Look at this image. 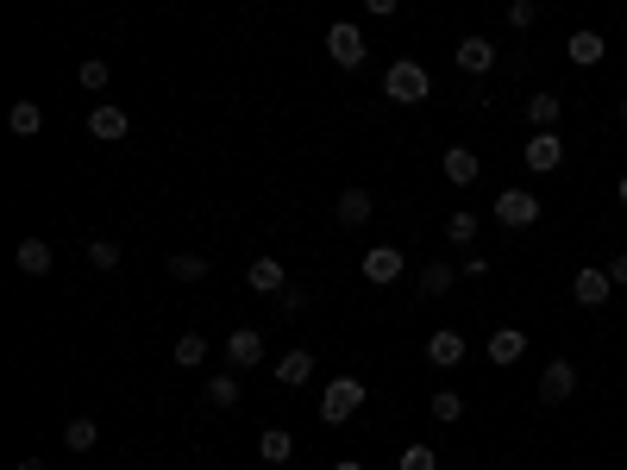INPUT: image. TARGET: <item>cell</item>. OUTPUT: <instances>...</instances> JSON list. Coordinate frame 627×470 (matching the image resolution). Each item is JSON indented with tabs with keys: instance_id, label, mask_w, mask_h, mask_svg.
<instances>
[{
	"instance_id": "1",
	"label": "cell",
	"mask_w": 627,
	"mask_h": 470,
	"mask_svg": "<svg viewBox=\"0 0 627 470\" xmlns=\"http://www.w3.org/2000/svg\"><path fill=\"white\" fill-rule=\"evenodd\" d=\"M383 94H389L396 107H421L427 94H433V76H427V69L414 63V57H402V63H389V76H383Z\"/></svg>"
},
{
	"instance_id": "2",
	"label": "cell",
	"mask_w": 627,
	"mask_h": 470,
	"mask_svg": "<svg viewBox=\"0 0 627 470\" xmlns=\"http://www.w3.org/2000/svg\"><path fill=\"white\" fill-rule=\"evenodd\" d=\"M358 408H364V383H358V376H333V383L320 389V420H327V427L352 420Z\"/></svg>"
},
{
	"instance_id": "3",
	"label": "cell",
	"mask_w": 627,
	"mask_h": 470,
	"mask_svg": "<svg viewBox=\"0 0 627 470\" xmlns=\"http://www.w3.org/2000/svg\"><path fill=\"white\" fill-rule=\"evenodd\" d=\"M496 220L502 226H533V220H540V195H533V188H502V195H496Z\"/></svg>"
},
{
	"instance_id": "4",
	"label": "cell",
	"mask_w": 627,
	"mask_h": 470,
	"mask_svg": "<svg viewBox=\"0 0 627 470\" xmlns=\"http://www.w3.org/2000/svg\"><path fill=\"white\" fill-rule=\"evenodd\" d=\"M327 57L339 63V69H364V32L358 26H345V19H339V26H327Z\"/></svg>"
},
{
	"instance_id": "5",
	"label": "cell",
	"mask_w": 627,
	"mask_h": 470,
	"mask_svg": "<svg viewBox=\"0 0 627 470\" xmlns=\"http://www.w3.org/2000/svg\"><path fill=\"white\" fill-rule=\"evenodd\" d=\"M571 395H577V364H571V358H552V364L540 370V402L559 408V402H571Z\"/></svg>"
},
{
	"instance_id": "6",
	"label": "cell",
	"mask_w": 627,
	"mask_h": 470,
	"mask_svg": "<svg viewBox=\"0 0 627 470\" xmlns=\"http://www.w3.org/2000/svg\"><path fill=\"white\" fill-rule=\"evenodd\" d=\"M521 157H527L533 176H552V170L565 163V138H559V132H533L527 145H521Z\"/></svg>"
},
{
	"instance_id": "7",
	"label": "cell",
	"mask_w": 627,
	"mask_h": 470,
	"mask_svg": "<svg viewBox=\"0 0 627 470\" xmlns=\"http://www.w3.org/2000/svg\"><path fill=\"white\" fill-rule=\"evenodd\" d=\"M609 295H615V276H609V270L584 264V270L571 276V301H577V308H602V301H609Z\"/></svg>"
},
{
	"instance_id": "8",
	"label": "cell",
	"mask_w": 627,
	"mask_h": 470,
	"mask_svg": "<svg viewBox=\"0 0 627 470\" xmlns=\"http://www.w3.org/2000/svg\"><path fill=\"white\" fill-rule=\"evenodd\" d=\"M402 251L396 245H370L364 251V282H377V289H389V282H402Z\"/></svg>"
},
{
	"instance_id": "9",
	"label": "cell",
	"mask_w": 627,
	"mask_h": 470,
	"mask_svg": "<svg viewBox=\"0 0 627 470\" xmlns=\"http://www.w3.org/2000/svg\"><path fill=\"white\" fill-rule=\"evenodd\" d=\"M226 358H232V370L264 364V333H258V326H232V333H226Z\"/></svg>"
},
{
	"instance_id": "10",
	"label": "cell",
	"mask_w": 627,
	"mask_h": 470,
	"mask_svg": "<svg viewBox=\"0 0 627 470\" xmlns=\"http://www.w3.org/2000/svg\"><path fill=\"white\" fill-rule=\"evenodd\" d=\"M527 120H533V132H559L565 101H559L552 88H533V94H527Z\"/></svg>"
},
{
	"instance_id": "11",
	"label": "cell",
	"mask_w": 627,
	"mask_h": 470,
	"mask_svg": "<svg viewBox=\"0 0 627 470\" xmlns=\"http://www.w3.org/2000/svg\"><path fill=\"white\" fill-rule=\"evenodd\" d=\"M477 170H483V163H477V151H471V145H452L446 157H439V176H446L452 188H471V182H477Z\"/></svg>"
},
{
	"instance_id": "12",
	"label": "cell",
	"mask_w": 627,
	"mask_h": 470,
	"mask_svg": "<svg viewBox=\"0 0 627 470\" xmlns=\"http://www.w3.org/2000/svg\"><path fill=\"white\" fill-rule=\"evenodd\" d=\"M458 69H464V76H490V69H496V44L490 38H458Z\"/></svg>"
},
{
	"instance_id": "13",
	"label": "cell",
	"mask_w": 627,
	"mask_h": 470,
	"mask_svg": "<svg viewBox=\"0 0 627 470\" xmlns=\"http://www.w3.org/2000/svg\"><path fill=\"white\" fill-rule=\"evenodd\" d=\"M565 57H571L577 69H596L602 57H609V38H602V32H590V26H584V32H571V38H565Z\"/></svg>"
},
{
	"instance_id": "14",
	"label": "cell",
	"mask_w": 627,
	"mask_h": 470,
	"mask_svg": "<svg viewBox=\"0 0 627 470\" xmlns=\"http://www.w3.org/2000/svg\"><path fill=\"white\" fill-rule=\"evenodd\" d=\"M427 364H433V370H458V364H464V333L439 326V333L427 339Z\"/></svg>"
},
{
	"instance_id": "15",
	"label": "cell",
	"mask_w": 627,
	"mask_h": 470,
	"mask_svg": "<svg viewBox=\"0 0 627 470\" xmlns=\"http://www.w3.org/2000/svg\"><path fill=\"white\" fill-rule=\"evenodd\" d=\"M527 358V333H521V326H502V333H490V364H521Z\"/></svg>"
},
{
	"instance_id": "16",
	"label": "cell",
	"mask_w": 627,
	"mask_h": 470,
	"mask_svg": "<svg viewBox=\"0 0 627 470\" xmlns=\"http://www.w3.org/2000/svg\"><path fill=\"white\" fill-rule=\"evenodd\" d=\"M276 383H283V389L314 383V351H283V358H276Z\"/></svg>"
},
{
	"instance_id": "17",
	"label": "cell",
	"mask_w": 627,
	"mask_h": 470,
	"mask_svg": "<svg viewBox=\"0 0 627 470\" xmlns=\"http://www.w3.org/2000/svg\"><path fill=\"white\" fill-rule=\"evenodd\" d=\"M245 282H251V289H258V295H270V301L289 289V276H283V264H276V257H258V264L245 270Z\"/></svg>"
},
{
	"instance_id": "18",
	"label": "cell",
	"mask_w": 627,
	"mask_h": 470,
	"mask_svg": "<svg viewBox=\"0 0 627 470\" xmlns=\"http://www.w3.org/2000/svg\"><path fill=\"white\" fill-rule=\"evenodd\" d=\"M13 264L26 270V276H44L57 264V251H51V239H19V251H13Z\"/></svg>"
},
{
	"instance_id": "19",
	"label": "cell",
	"mask_w": 627,
	"mask_h": 470,
	"mask_svg": "<svg viewBox=\"0 0 627 470\" xmlns=\"http://www.w3.org/2000/svg\"><path fill=\"white\" fill-rule=\"evenodd\" d=\"M88 138L120 145V138H126V113H120V107H95V113H88Z\"/></svg>"
},
{
	"instance_id": "20",
	"label": "cell",
	"mask_w": 627,
	"mask_h": 470,
	"mask_svg": "<svg viewBox=\"0 0 627 470\" xmlns=\"http://www.w3.org/2000/svg\"><path fill=\"white\" fill-rule=\"evenodd\" d=\"M370 220V188H339V226H364Z\"/></svg>"
},
{
	"instance_id": "21",
	"label": "cell",
	"mask_w": 627,
	"mask_h": 470,
	"mask_svg": "<svg viewBox=\"0 0 627 470\" xmlns=\"http://www.w3.org/2000/svg\"><path fill=\"white\" fill-rule=\"evenodd\" d=\"M239 376L232 370H220V376H207V408H239Z\"/></svg>"
},
{
	"instance_id": "22",
	"label": "cell",
	"mask_w": 627,
	"mask_h": 470,
	"mask_svg": "<svg viewBox=\"0 0 627 470\" xmlns=\"http://www.w3.org/2000/svg\"><path fill=\"white\" fill-rule=\"evenodd\" d=\"M63 445H69V452H95V445H101V427H95L88 414H76V420L63 427Z\"/></svg>"
},
{
	"instance_id": "23",
	"label": "cell",
	"mask_w": 627,
	"mask_h": 470,
	"mask_svg": "<svg viewBox=\"0 0 627 470\" xmlns=\"http://www.w3.org/2000/svg\"><path fill=\"white\" fill-rule=\"evenodd\" d=\"M258 458H264V464H289V458H295V439H289L283 427L258 433Z\"/></svg>"
},
{
	"instance_id": "24",
	"label": "cell",
	"mask_w": 627,
	"mask_h": 470,
	"mask_svg": "<svg viewBox=\"0 0 627 470\" xmlns=\"http://www.w3.org/2000/svg\"><path fill=\"white\" fill-rule=\"evenodd\" d=\"M7 126H13L19 138H38V126H44V107H38V101H13V113H7Z\"/></svg>"
},
{
	"instance_id": "25",
	"label": "cell",
	"mask_w": 627,
	"mask_h": 470,
	"mask_svg": "<svg viewBox=\"0 0 627 470\" xmlns=\"http://www.w3.org/2000/svg\"><path fill=\"white\" fill-rule=\"evenodd\" d=\"M433 420H439V427H458V420H464V395L458 389H433Z\"/></svg>"
},
{
	"instance_id": "26",
	"label": "cell",
	"mask_w": 627,
	"mask_h": 470,
	"mask_svg": "<svg viewBox=\"0 0 627 470\" xmlns=\"http://www.w3.org/2000/svg\"><path fill=\"white\" fill-rule=\"evenodd\" d=\"M170 358H176L182 370H201V364H207V339H201V333H182V339H176V351H170Z\"/></svg>"
},
{
	"instance_id": "27",
	"label": "cell",
	"mask_w": 627,
	"mask_h": 470,
	"mask_svg": "<svg viewBox=\"0 0 627 470\" xmlns=\"http://www.w3.org/2000/svg\"><path fill=\"white\" fill-rule=\"evenodd\" d=\"M452 282H458L452 264H427V270H421V295H452Z\"/></svg>"
},
{
	"instance_id": "28",
	"label": "cell",
	"mask_w": 627,
	"mask_h": 470,
	"mask_svg": "<svg viewBox=\"0 0 627 470\" xmlns=\"http://www.w3.org/2000/svg\"><path fill=\"white\" fill-rule=\"evenodd\" d=\"M170 276H176V282H201V276H207V257L176 251V257H170Z\"/></svg>"
},
{
	"instance_id": "29",
	"label": "cell",
	"mask_w": 627,
	"mask_h": 470,
	"mask_svg": "<svg viewBox=\"0 0 627 470\" xmlns=\"http://www.w3.org/2000/svg\"><path fill=\"white\" fill-rule=\"evenodd\" d=\"M477 232H483L477 214H452V220H446V239H452V245H477Z\"/></svg>"
},
{
	"instance_id": "30",
	"label": "cell",
	"mask_w": 627,
	"mask_h": 470,
	"mask_svg": "<svg viewBox=\"0 0 627 470\" xmlns=\"http://www.w3.org/2000/svg\"><path fill=\"white\" fill-rule=\"evenodd\" d=\"M88 264L95 270H120V245L113 239H88Z\"/></svg>"
},
{
	"instance_id": "31",
	"label": "cell",
	"mask_w": 627,
	"mask_h": 470,
	"mask_svg": "<svg viewBox=\"0 0 627 470\" xmlns=\"http://www.w3.org/2000/svg\"><path fill=\"white\" fill-rule=\"evenodd\" d=\"M107 76H113V69H107V63H101V57H88V63H82V69H76V82H82V88H88V94H101V88H107Z\"/></svg>"
},
{
	"instance_id": "32",
	"label": "cell",
	"mask_w": 627,
	"mask_h": 470,
	"mask_svg": "<svg viewBox=\"0 0 627 470\" xmlns=\"http://www.w3.org/2000/svg\"><path fill=\"white\" fill-rule=\"evenodd\" d=\"M396 470H439V458H433V445H408L402 452V464Z\"/></svg>"
},
{
	"instance_id": "33",
	"label": "cell",
	"mask_w": 627,
	"mask_h": 470,
	"mask_svg": "<svg viewBox=\"0 0 627 470\" xmlns=\"http://www.w3.org/2000/svg\"><path fill=\"white\" fill-rule=\"evenodd\" d=\"M533 19H540V7H533V0H508V26H515V32H527Z\"/></svg>"
},
{
	"instance_id": "34",
	"label": "cell",
	"mask_w": 627,
	"mask_h": 470,
	"mask_svg": "<svg viewBox=\"0 0 627 470\" xmlns=\"http://www.w3.org/2000/svg\"><path fill=\"white\" fill-rule=\"evenodd\" d=\"M301 301H308L301 289H283V295H276V314H283V320H289V314H301Z\"/></svg>"
},
{
	"instance_id": "35",
	"label": "cell",
	"mask_w": 627,
	"mask_h": 470,
	"mask_svg": "<svg viewBox=\"0 0 627 470\" xmlns=\"http://www.w3.org/2000/svg\"><path fill=\"white\" fill-rule=\"evenodd\" d=\"M396 7H402V0H364V13H370V19H389Z\"/></svg>"
},
{
	"instance_id": "36",
	"label": "cell",
	"mask_w": 627,
	"mask_h": 470,
	"mask_svg": "<svg viewBox=\"0 0 627 470\" xmlns=\"http://www.w3.org/2000/svg\"><path fill=\"white\" fill-rule=\"evenodd\" d=\"M609 276H615V289H627V251H621V257H609Z\"/></svg>"
},
{
	"instance_id": "37",
	"label": "cell",
	"mask_w": 627,
	"mask_h": 470,
	"mask_svg": "<svg viewBox=\"0 0 627 470\" xmlns=\"http://www.w3.org/2000/svg\"><path fill=\"white\" fill-rule=\"evenodd\" d=\"M615 201H621V207H627V176H621V182H615Z\"/></svg>"
},
{
	"instance_id": "38",
	"label": "cell",
	"mask_w": 627,
	"mask_h": 470,
	"mask_svg": "<svg viewBox=\"0 0 627 470\" xmlns=\"http://www.w3.org/2000/svg\"><path fill=\"white\" fill-rule=\"evenodd\" d=\"M333 470H364V464H358V458H339V464H333Z\"/></svg>"
},
{
	"instance_id": "39",
	"label": "cell",
	"mask_w": 627,
	"mask_h": 470,
	"mask_svg": "<svg viewBox=\"0 0 627 470\" xmlns=\"http://www.w3.org/2000/svg\"><path fill=\"white\" fill-rule=\"evenodd\" d=\"M621 132H627V101H621Z\"/></svg>"
},
{
	"instance_id": "40",
	"label": "cell",
	"mask_w": 627,
	"mask_h": 470,
	"mask_svg": "<svg viewBox=\"0 0 627 470\" xmlns=\"http://www.w3.org/2000/svg\"><path fill=\"white\" fill-rule=\"evenodd\" d=\"M464 470H471V464H464Z\"/></svg>"
}]
</instances>
